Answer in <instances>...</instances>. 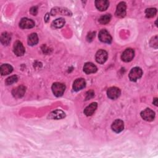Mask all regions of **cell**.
Listing matches in <instances>:
<instances>
[{
    "mask_svg": "<svg viewBox=\"0 0 158 158\" xmlns=\"http://www.w3.org/2000/svg\"><path fill=\"white\" fill-rule=\"evenodd\" d=\"M65 89V86L61 83H54L52 86V91L54 94L57 97L61 96L64 93Z\"/></svg>",
    "mask_w": 158,
    "mask_h": 158,
    "instance_id": "1",
    "label": "cell"
},
{
    "mask_svg": "<svg viewBox=\"0 0 158 158\" xmlns=\"http://www.w3.org/2000/svg\"><path fill=\"white\" fill-rule=\"evenodd\" d=\"M143 74V71L142 70L138 67L133 68L130 73H129V78L130 79L131 81H135L138 79L140 78L142 76Z\"/></svg>",
    "mask_w": 158,
    "mask_h": 158,
    "instance_id": "2",
    "label": "cell"
},
{
    "mask_svg": "<svg viewBox=\"0 0 158 158\" xmlns=\"http://www.w3.org/2000/svg\"><path fill=\"white\" fill-rule=\"evenodd\" d=\"M135 56V52L133 49L131 48H127L122 53L121 56V58L123 61L128 62L131 61Z\"/></svg>",
    "mask_w": 158,
    "mask_h": 158,
    "instance_id": "3",
    "label": "cell"
},
{
    "mask_svg": "<svg viewBox=\"0 0 158 158\" xmlns=\"http://www.w3.org/2000/svg\"><path fill=\"white\" fill-rule=\"evenodd\" d=\"M98 37L99 40L103 43H110L112 41V37L110 35L105 29H102L99 31Z\"/></svg>",
    "mask_w": 158,
    "mask_h": 158,
    "instance_id": "4",
    "label": "cell"
},
{
    "mask_svg": "<svg viewBox=\"0 0 158 158\" xmlns=\"http://www.w3.org/2000/svg\"><path fill=\"white\" fill-rule=\"evenodd\" d=\"M141 117L146 121H152L155 117L154 112L149 108H147L141 112Z\"/></svg>",
    "mask_w": 158,
    "mask_h": 158,
    "instance_id": "5",
    "label": "cell"
},
{
    "mask_svg": "<svg viewBox=\"0 0 158 158\" xmlns=\"http://www.w3.org/2000/svg\"><path fill=\"white\" fill-rule=\"evenodd\" d=\"M126 15V4L125 2H120L117 6L115 15L119 18H123Z\"/></svg>",
    "mask_w": 158,
    "mask_h": 158,
    "instance_id": "6",
    "label": "cell"
},
{
    "mask_svg": "<svg viewBox=\"0 0 158 158\" xmlns=\"http://www.w3.org/2000/svg\"><path fill=\"white\" fill-rule=\"evenodd\" d=\"M107 52L103 49L99 50L96 54V60L99 64H104L107 59Z\"/></svg>",
    "mask_w": 158,
    "mask_h": 158,
    "instance_id": "7",
    "label": "cell"
},
{
    "mask_svg": "<svg viewBox=\"0 0 158 158\" xmlns=\"http://www.w3.org/2000/svg\"><path fill=\"white\" fill-rule=\"evenodd\" d=\"M14 52L17 56H23L25 53V48L20 41H17L14 43Z\"/></svg>",
    "mask_w": 158,
    "mask_h": 158,
    "instance_id": "8",
    "label": "cell"
},
{
    "mask_svg": "<svg viewBox=\"0 0 158 158\" xmlns=\"http://www.w3.org/2000/svg\"><path fill=\"white\" fill-rule=\"evenodd\" d=\"M19 26L21 28H31L35 26V22L31 19L28 18H23L21 19Z\"/></svg>",
    "mask_w": 158,
    "mask_h": 158,
    "instance_id": "9",
    "label": "cell"
},
{
    "mask_svg": "<svg viewBox=\"0 0 158 158\" xmlns=\"http://www.w3.org/2000/svg\"><path fill=\"white\" fill-rule=\"evenodd\" d=\"M107 96L111 99H115L120 95V90L117 87H111L107 91Z\"/></svg>",
    "mask_w": 158,
    "mask_h": 158,
    "instance_id": "10",
    "label": "cell"
},
{
    "mask_svg": "<svg viewBox=\"0 0 158 158\" xmlns=\"http://www.w3.org/2000/svg\"><path fill=\"white\" fill-rule=\"evenodd\" d=\"M112 130L115 133L121 132L124 128V123L120 119L115 120L112 124Z\"/></svg>",
    "mask_w": 158,
    "mask_h": 158,
    "instance_id": "11",
    "label": "cell"
},
{
    "mask_svg": "<svg viewBox=\"0 0 158 158\" xmlns=\"http://www.w3.org/2000/svg\"><path fill=\"white\" fill-rule=\"evenodd\" d=\"M86 85V81L83 78H77L76 79L73 84V89L75 91H78L81 90L83 88H85Z\"/></svg>",
    "mask_w": 158,
    "mask_h": 158,
    "instance_id": "12",
    "label": "cell"
},
{
    "mask_svg": "<svg viewBox=\"0 0 158 158\" xmlns=\"http://www.w3.org/2000/svg\"><path fill=\"white\" fill-rule=\"evenodd\" d=\"M95 5L99 10L104 11L108 8L109 6V2L107 0H98L95 1Z\"/></svg>",
    "mask_w": 158,
    "mask_h": 158,
    "instance_id": "13",
    "label": "cell"
},
{
    "mask_svg": "<svg viewBox=\"0 0 158 158\" xmlns=\"http://www.w3.org/2000/svg\"><path fill=\"white\" fill-rule=\"evenodd\" d=\"M25 93V87L23 86H19L15 88H14L12 91V94L14 97L17 98H22Z\"/></svg>",
    "mask_w": 158,
    "mask_h": 158,
    "instance_id": "14",
    "label": "cell"
},
{
    "mask_svg": "<svg viewBox=\"0 0 158 158\" xmlns=\"http://www.w3.org/2000/svg\"><path fill=\"white\" fill-rule=\"evenodd\" d=\"M83 71L86 74H90L95 73L97 71V67L91 62H87L84 65Z\"/></svg>",
    "mask_w": 158,
    "mask_h": 158,
    "instance_id": "15",
    "label": "cell"
},
{
    "mask_svg": "<svg viewBox=\"0 0 158 158\" xmlns=\"http://www.w3.org/2000/svg\"><path fill=\"white\" fill-rule=\"evenodd\" d=\"M51 119H61L65 117V114L62 110H56L50 113L49 115Z\"/></svg>",
    "mask_w": 158,
    "mask_h": 158,
    "instance_id": "16",
    "label": "cell"
},
{
    "mask_svg": "<svg viewBox=\"0 0 158 158\" xmlns=\"http://www.w3.org/2000/svg\"><path fill=\"white\" fill-rule=\"evenodd\" d=\"M98 104L96 102H92L89 106H88L84 110V114L87 116H90L95 112L97 109Z\"/></svg>",
    "mask_w": 158,
    "mask_h": 158,
    "instance_id": "17",
    "label": "cell"
},
{
    "mask_svg": "<svg viewBox=\"0 0 158 158\" xmlns=\"http://www.w3.org/2000/svg\"><path fill=\"white\" fill-rule=\"evenodd\" d=\"M13 70L12 67L7 64H2L1 65L0 67V71H1V74L2 75H6L10 73Z\"/></svg>",
    "mask_w": 158,
    "mask_h": 158,
    "instance_id": "18",
    "label": "cell"
},
{
    "mask_svg": "<svg viewBox=\"0 0 158 158\" xmlns=\"http://www.w3.org/2000/svg\"><path fill=\"white\" fill-rule=\"evenodd\" d=\"M38 42V37L36 33H33L30 34L28 38V43L30 46H34Z\"/></svg>",
    "mask_w": 158,
    "mask_h": 158,
    "instance_id": "19",
    "label": "cell"
},
{
    "mask_svg": "<svg viewBox=\"0 0 158 158\" xmlns=\"http://www.w3.org/2000/svg\"><path fill=\"white\" fill-rule=\"evenodd\" d=\"M10 35L8 33L4 32L1 34V42L3 45H8L10 42Z\"/></svg>",
    "mask_w": 158,
    "mask_h": 158,
    "instance_id": "20",
    "label": "cell"
},
{
    "mask_svg": "<svg viewBox=\"0 0 158 158\" xmlns=\"http://www.w3.org/2000/svg\"><path fill=\"white\" fill-rule=\"evenodd\" d=\"M65 24V20L62 18H59L56 19L54 21L52 22V25L54 28H59L62 27Z\"/></svg>",
    "mask_w": 158,
    "mask_h": 158,
    "instance_id": "21",
    "label": "cell"
},
{
    "mask_svg": "<svg viewBox=\"0 0 158 158\" xmlns=\"http://www.w3.org/2000/svg\"><path fill=\"white\" fill-rule=\"evenodd\" d=\"M111 19V15L110 14H105L102 15L99 19V22L101 24H107L108 23Z\"/></svg>",
    "mask_w": 158,
    "mask_h": 158,
    "instance_id": "22",
    "label": "cell"
},
{
    "mask_svg": "<svg viewBox=\"0 0 158 158\" xmlns=\"http://www.w3.org/2000/svg\"><path fill=\"white\" fill-rule=\"evenodd\" d=\"M157 13V10L156 8H148L145 11V14L146 17L148 18H152L156 15Z\"/></svg>",
    "mask_w": 158,
    "mask_h": 158,
    "instance_id": "23",
    "label": "cell"
},
{
    "mask_svg": "<svg viewBox=\"0 0 158 158\" xmlns=\"http://www.w3.org/2000/svg\"><path fill=\"white\" fill-rule=\"evenodd\" d=\"M18 80V78L16 75H12L8 77L6 80V83L7 85H12L14 83H15Z\"/></svg>",
    "mask_w": 158,
    "mask_h": 158,
    "instance_id": "24",
    "label": "cell"
},
{
    "mask_svg": "<svg viewBox=\"0 0 158 158\" xmlns=\"http://www.w3.org/2000/svg\"><path fill=\"white\" fill-rule=\"evenodd\" d=\"M151 41H153L152 43H150L151 46L152 47H154L155 48H157V36H155L153 37V38L151 40Z\"/></svg>",
    "mask_w": 158,
    "mask_h": 158,
    "instance_id": "25",
    "label": "cell"
},
{
    "mask_svg": "<svg viewBox=\"0 0 158 158\" xmlns=\"http://www.w3.org/2000/svg\"><path fill=\"white\" fill-rule=\"evenodd\" d=\"M94 95V93L93 91L92 90H90L89 91H88L86 93V100H88V99H89L91 98H92Z\"/></svg>",
    "mask_w": 158,
    "mask_h": 158,
    "instance_id": "26",
    "label": "cell"
},
{
    "mask_svg": "<svg viewBox=\"0 0 158 158\" xmlns=\"http://www.w3.org/2000/svg\"><path fill=\"white\" fill-rule=\"evenodd\" d=\"M95 34V32H90L87 35V37H86V39L88 41H91L93 39V38L94 37V35Z\"/></svg>",
    "mask_w": 158,
    "mask_h": 158,
    "instance_id": "27",
    "label": "cell"
},
{
    "mask_svg": "<svg viewBox=\"0 0 158 158\" xmlns=\"http://www.w3.org/2000/svg\"><path fill=\"white\" fill-rule=\"evenodd\" d=\"M30 13L33 15H36L37 14L38 12V8L37 7H33L30 9Z\"/></svg>",
    "mask_w": 158,
    "mask_h": 158,
    "instance_id": "28",
    "label": "cell"
},
{
    "mask_svg": "<svg viewBox=\"0 0 158 158\" xmlns=\"http://www.w3.org/2000/svg\"><path fill=\"white\" fill-rule=\"evenodd\" d=\"M49 14H47L46 15L45 17H44V20H46V22H47V21L49 20Z\"/></svg>",
    "mask_w": 158,
    "mask_h": 158,
    "instance_id": "29",
    "label": "cell"
},
{
    "mask_svg": "<svg viewBox=\"0 0 158 158\" xmlns=\"http://www.w3.org/2000/svg\"><path fill=\"white\" fill-rule=\"evenodd\" d=\"M153 104H154V105H155V106H157V98H156L154 99Z\"/></svg>",
    "mask_w": 158,
    "mask_h": 158,
    "instance_id": "30",
    "label": "cell"
}]
</instances>
